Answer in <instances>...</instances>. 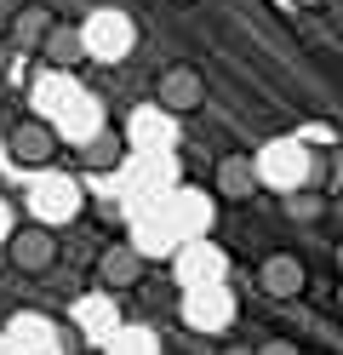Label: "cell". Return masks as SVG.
<instances>
[{
  "label": "cell",
  "mask_w": 343,
  "mask_h": 355,
  "mask_svg": "<svg viewBox=\"0 0 343 355\" xmlns=\"http://www.w3.org/2000/svg\"><path fill=\"white\" fill-rule=\"evenodd\" d=\"M149 98H155L160 115H200L206 109V75L195 63H166V69H155Z\"/></svg>",
  "instance_id": "obj_3"
},
{
  "label": "cell",
  "mask_w": 343,
  "mask_h": 355,
  "mask_svg": "<svg viewBox=\"0 0 343 355\" xmlns=\"http://www.w3.org/2000/svg\"><path fill=\"white\" fill-rule=\"evenodd\" d=\"M98 286L103 293H137L143 286V275H149V258L137 252V247H126V241H109V247L98 252Z\"/></svg>",
  "instance_id": "obj_6"
},
{
  "label": "cell",
  "mask_w": 343,
  "mask_h": 355,
  "mask_svg": "<svg viewBox=\"0 0 343 355\" xmlns=\"http://www.w3.org/2000/svg\"><path fill=\"white\" fill-rule=\"evenodd\" d=\"M40 58L52 63V69H86V58H91V40H86V29H80V24H58L52 35H46Z\"/></svg>",
  "instance_id": "obj_8"
},
{
  "label": "cell",
  "mask_w": 343,
  "mask_h": 355,
  "mask_svg": "<svg viewBox=\"0 0 343 355\" xmlns=\"http://www.w3.org/2000/svg\"><path fill=\"white\" fill-rule=\"evenodd\" d=\"M320 195H343V149L326 155V189H320Z\"/></svg>",
  "instance_id": "obj_11"
},
{
  "label": "cell",
  "mask_w": 343,
  "mask_h": 355,
  "mask_svg": "<svg viewBox=\"0 0 343 355\" xmlns=\"http://www.w3.org/2000/svg\"><path fill=\"white\" fill-rule=\"evenodd\" d=\"M58 24H63V17L46 6V0H29V6H17V12H12L6 40H12V52H40V46H46V35H52Z\"/></svg>",
  "instance_id": "obj_7"
},
{
  "label": "cell",
  "mask_w": 343,
  "mask_h": 355,
  "mask_svg": "<svg viewBox=\"0 0 343 355\" xmlns=\"http://www.w3.org/2000/svg\"><path fill=\"white\" fill-rule=\"evenodd\" d=\"M172 6H195V0H172Z\"/></svg>",
  "instance_id": "obj_16"
},
{
  "label": "cell",
  "mask_w": 343,
  "mask_h": 355,
  "mask_svg": "<svg viewBox=\"0 0 343 355\" xmlns=\"http://www.w3.org/2000/svg\"><path fill=\"white\" fill-rule=\"evenodd\" d=\"M292 6H297V12H326L332 0H292Z\"/></svg>",
  "instance_id": "obj_15"
},
{
  "label": "cell",
  "mask_w": 343,
  "mask_h": 355,
  "mask_svg": "<svg viewBox=\"0 0 343 355\" xmlns=\"http://www.w3.org/2000/svg\"><path fill=\"white\" fill-rule=\"evenodd\" d=\"M286 212L297 218V224H315V218H326V195H320V189H309V195H292V201H286Z\"/></svg>",
  "instance_id": "obj_10"
},
{
  "label": "cell",
  "mask_w": 343,
  "mask_h": 355,
  "mask_svg": "<svg viewBox=\"0 0 343 355\" xmlns=\"http://www.w3.org/2000/svg\"><path fill=\"white\" fill-rule=\"evenodd\" d=\"M6 69H12V40H6V29H0V80H6Z\"/></svg>",
  "instance_id": "obj_13"
},
{
  "label": "cell",
  "mask_w": 343,
  "mask_h": 355,
  "mask_svg": "<svg viewBox=\"0 0 343 355\" xmlns=\"http://www.w3.org/2000/svg\"><path fill=\"white\" fill-rule=\"evenodd\" d=\"M6 263L23 275V281H40V275H52L58 270V258H63V241L52 224H40V218H23V224L6 230Z\"/></svg>",
  "instance_id": "obj_1"
},
{
  "label": "cell",
  "mask_w": 343,
  "mask_h": 355,
  "mask_svg": "<svg viewBox=\"0 0 343 355\" xmlns=\"http://www.w3.org/2000/svg\"><path fill=\"white\" fill-rule=\"evenodd\" d=\"M121 161H126V138H121L114 126H103L98 138L80 144V166H86V172H114Z\"/></svg>",
  "instance_id": "obj_9"
},
{
  "label": "cell",
  "mask_w": 343,
  "mask_h": 355,
  "mask_svg": "<svg viewBox=\"0 0 343 355\" xmlns=\"http://www.w3.org/2000/svg\"><path fill=\"white\" fill-rule=\"evenodd\" d=\"M218 355H258V344H223Z\"/></svg>",
  "instance_id": "obj_14"
},
{
  "label": "cell",
  "mask_w": 343,
  "mask_h": 355,
  "mask_svg": "<svg viewBox=\"0 0 343 355\" xmlns=\"http://www.w3.org/2000/svg\"><path fill=\"white\" fill-rule=\"evenodd\" d=\"M258 189H263V172H258L252 155L229 149V155H218V161H212V195H218V201L240 207V201H252Z\"/></svg>",
  "instance_id": "obj_5"
},
{
  "label": "cell",
  "mask_w": 343,
  "mask_h": 355,
  "mask_svg": "<svg viewBox=\"0 0 343 355\" xmlns=\"http://www.w3.org/2000/svg\"><path fill=\"white\" fill-rule=\"evenodd\" d=\"M304 286H309V263L297 252H263L258 258V293L263 298L292 304V298H304Z\"/></svg>",
  "instance_id": "obj_4"
},
{
  "label": "cell",
  "mask_w": 343,
  "mask_h": 355,
  "mask_svg": "<svg viewBox=\"0 0 343 355\" xmlns=\"http://www.w3.org/2000/svg\"><path fill=\"white\" fill-rule=\"evenodd\" d=\"M258 355H304V349H297L292 338H263V344H258Z\"/></svg>",
  "instance_id": "obj_12"
},
{
  "label": "cell",
  "mask_w": 343,
  "mask_h": 355,
  "mask_svg": "<svg viewBox=\"0 0 343 355\" xmlns=\"http://www.w3.org/2000/svg\"><path fill=\"white\" fill-rule=\"evenodd\" d=\"M6 155H12V166H23V172H46V166L63 161V138H58L52 121L23 115V121H12V132H6Z\"/></svg>",
  "instance_id": "obj_2"
}]
</instances>
